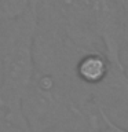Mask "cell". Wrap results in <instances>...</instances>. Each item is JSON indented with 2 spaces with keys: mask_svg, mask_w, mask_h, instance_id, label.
Returning a JSON list of instances; mask_svg holds the SVG:
<instances>
[{
  "mask_svg": "<svg viewBox=\"0 0 128 132\" xmlns=\"http://www.w3.org/2000/svg\"><path fill=\"white\" fill-rule=\"evenodd\" d=\"M36 30V8L22 16L0 23V66L3 81L0 85V116L12 127L29 132L22 116L21 101L30 85L35 73L33 39Z\"/></svg>",
  "mask_w": 128,
  "mask_h": 132,
  "instance_id": "cell-1",
  "label": "cell"
},
{
  "mask_svg": "<svg viewBox=\"0 0 128 132\" xmlns=\"http://www.w3.org/2000/svg\"><path fill=\"white\" fill-rule=\"evenodd\" d=\"M36 15L66 33L83 48L102 45L99 18L121 6L124 0H32Z\"/></svg>",
  "mask_w": 128,
  "mask_h": 132,
  "instance_id": "cell-2",
  "label": "cell"
},
{
  "mask_svg": "<svg viewBox=\"0 0 128 132\" xmlns=\"http://www.w3.org/2000/svg\"><path fill=\"white\" fill-rule=\"evenodd\" d=\"M21 109L29 132H45L80 113L68 91L55 78L44 74H33Z\"/></svg>",
  "mask_w": 128,
  "mask_h": 132,
  "instance_id": "cell-3",
  "label": "cell"
},
{
  "mask_svg": "<svg viewBox=\"0 0 128 132\" xmlns=\"http://www.w3.org/2000/svg\"><path fill=\"white\" fill-rule=\"evenodd\" d=\"M90 103L106 114H128V77L121 65L113 63L105 80L90 89Z\"/></svg>",
  "mask_w": 128,
  "mask_h": 132,
  "instance_id": "cell-4",
  "label": "cell"
},
{
  "mask_svg": "<svg viewBox=\"0 0 128 132\" xmlns=\"http://www.w3.org/2000/svg\"><path fill=\"white\" fill-rule=\"evenodd\" d=\"M111 65H113V62L107 58L103 51H87L77 61L76 68H74V77H76L78 85L81 87V89L85 92L88 102L90 89L105 80Z\"/></svg>",
  "mask_w": 128,
  "mask_h": 132,
  "instance_id": "cell-5",
  "label": "cell"
},
{
  "mask_svg": "<svg viewBox=\"0 0 128 132\" xmlns=\"http://www.w3.org/2000/svg\"><path fill=\"white\" fill-rule=\"evenodd\" d=\"M30 8V0H0V23L22 16Z\"/></svg>",
  "mask_w": 128,
  "mask_h": 132,
  "instance_id": "cell-6",
  "label": "cell"
},
{
  "mask_svg": "<svg viewBox=\"0 0 128 132\" xmlns=\"http://www.w3.org/2000/svg\"><path fill=\"white\" fill-rule=\"evenodd\" d=\"M97 111H98L99 120H101V124L103 125V131L105 132H128V129L117 125L114 121H111L110 116L106 114L102 109H97Z\"/></svg>",
  "mask_w": 128,
  "mask_h": 132,
  "instance_id": "cell-7",
  "label": "cell"
},
{
  "mask_svg": "<svg viewBox=\"0 0 128 132\" xmlns=\"http://www.w3.org/2000/svg\"><path fill=\"white\" fill-rule=\"evenodd\" d=\"M120 63L128 77V36L124 37L121 48H120Z\"/></svg>",
  "mask_w": 128,
  "mask_h": 132,
  "instance_id": "cell-8",
  "label": "cell"
},
{
  "mask_svg": "<svg viewBox=\"0 0 128 132\" xmlns=\"http://www.w3.org/2000/svg\"><path fill=\"white\" fill-rule=\"evenodd\" d=\"M87 120H88V125H90V131L88 132H105L101 128V120H99L98 111L87 114Z\"/></svg>",
  "mask_w": 128,
  "mask_h": 132,
  "instance_id": "cell-9",
  "label": "cell"
},
{
  "mask_svg": "<svg viewBox=\"0 0 128 132\" xmlns=\"http://www.w3.org/2000/svg\"><path fill=\"white\" fill-rule=\"evenodd\" d=\"M124 25H125L124 37H127L128 36V0H124Z\"/></svg>",
  "mask_w": 128,
  "mask_h": 132,
  "instance_id": "cell-10",
  "label": "cell"
},
{
  "mask_svg": "<svg viewBox=\"0 0 128 132\" xmlns=\"http://www.w3.org/2000/svg\"><path fill=\"white\" fill-rule=\"evenodd\" d=\"M2 81H3V72H2V66H0V85H2Z\"/></svg>",
  "mask_w": 128,
  "mask_h": 132,
  "instance_id": "cell-11",
  "label": "cell"
}]
</instances>
